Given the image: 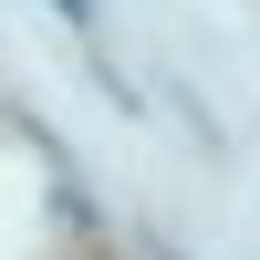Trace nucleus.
<instances>
[{
	"mask_svg": "<svg viewBox=\"0 0 260 260\" xmlns=\"http://www.w3.org/2000/svg\"><path fill=\"white\" fill-rule=\"evenodd\" d=\"M156 260H187V250H156Z\"/></svg>",
	"mask_w": 260,
	"mask_h": 260,
	"instance_id": "obj_1",
	"label": "nucleus"
}]
</instances>
